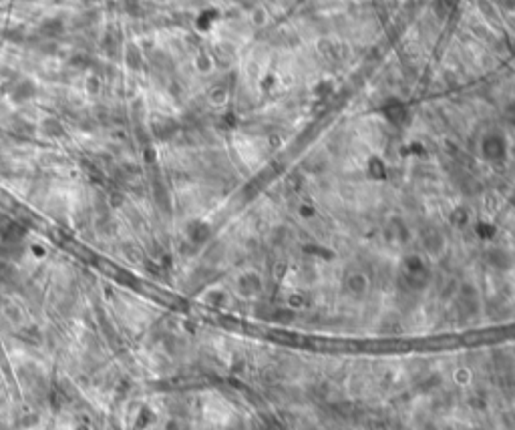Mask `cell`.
<instances>
[{"label": "cell", "mask_w": 515, "mask_h": 430, "mask_svg": "<svg viewBox=\"0 0 515 430\" xmlns=\"http://www.w3.org/2000/svg\"><path fill=\"white\" fill-rule=\"evenodd\" d=\"M34 93H36L34 82L29 81V79H23V81H20L16 87L12 89L10 97H12V101H16V103H29V101L34 97Z\"/></svg>", "instance_id": "cell-1"}, {"label": "cell", "mask_w": 515, "mask_h": 430, "mask_svg": "<svg viewBox=\"0 0 515 430\" xmlns=\"http://www.w3.org/2000/svg\"><path fill=\"white\" fill-rule=\"evenodd\" d=\"M38 131L45 133L47 137L57 139V137H62V135H64V125H62L58 119H45V121L40 123Z\"/></svg>", "instance_id": "cell-2"}, {"label": "cell", "mask_w": 515, "mask_h": 430, "mask_svg": "<svg viewBox=\"0 0 515 430\" xmlns=\"http://www.w3.org/2000/svg\"><path fill=\"white\" fill-rule=\"evenodd\" d=\"M125 62H127V67L131 69V71H139V69H141L143 56H141V53L137 51L135 45H129V47H127V51H125Z\"/></svg>", "instance_id": "cell-3"}]
</instances>
